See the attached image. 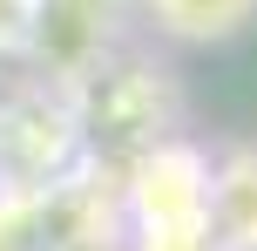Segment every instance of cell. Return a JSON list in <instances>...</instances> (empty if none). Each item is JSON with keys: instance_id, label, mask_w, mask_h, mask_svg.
Segmentation results:
<instances>
[{"instance_id": "6da1fadb", "label": "cell", "mask_w": 257, "mask_h": 251, "mask_svg": "<svg viewBox=\"0 0 257 251\" xmlns=\"http://www.w3.org/2000/svg\"><path fill=\"white\" fill-rule=\"evenodd\" d=\"M68 95V116H75V143L81 156L95 163V170L122 177L136 156H149L156 143H169V136H183V89L176 75H169L163 54L149 48H122L102 54V61L88 68V75L75 81Z\"/></svg>"}, {"instance_id": "7a4b0ae2", "label": "cell", "mask_w": 257, "mask_h": 251, "mask_svg": "<svg viewBox=\"0 0 257 251\" xmlns=\"http://www.w3.org/2000/svg\"><path fill=\"white\" fill-rule=\"evenodd\" d=\"M210 204V156L190 136H169L149 156H136L115 177V211L128 238H169V231H203Z\"/></svg>"}, {"instance_id": "3957f363", "label": "cell", "mask_w": 257, "mask_h": 251, "mask_svg": "<svg viewBox=\"0 0 257 251\" xmlns=\"http://www.w3.org/2000/svg\"><path fill=\"white\" fill-rule=\"evenodd\" d=\"M128 34V0H34L21 61L41 89H75Z\"/></svg>"}, {"instance_id": "277c9868", "label": "cell", "mask_w": 257, "mask_h": 251, "mask_svg": "<svg viewBox=\"0 0 257 251\" xmlns=\"http://www.w3.org/2000/svg\"><path fill=\"white\" fill-rule=\"evenodd\" d=\"M203 238L217 251H257V143H230L210 156Z\"/></svg>"}, {"instance_id": "5b68a950", "label": "cell", "mask_w": 257, "mask_h": 251, "mask_svg": "<svg viewBox=\"0 0 257 251\" xmlns=\"http://www.w3.org/2000/svg\"><path fill=\"white\" fill-rule=\"evenodd\" d=\"M128 7L149 21L156 41H176V48H217L257 21V0H128Z\"/></svg>"}, {"instance_id": "8992f818", "label": "cell", "mask_w": 257, "mask_h": 251, "mask_svg": "<svg viewBox=\"0 0 257 251\" xmlns=\"http://www.w3.org/2000/svg\"><path fill=\"white\" fill-rule=\"evenodd\" d=\"M27 14H34V0H0V61H21Z\"/></svg>"}, {"instance_id": "52a82bcc", "label": "cell", "mask_w": 257, "mask_h": 251, "mask_svg": "<svg viewBox=\"0 0 257 251\" xmlns=\"http://www.w3.org/2000/svg\"><path fill=\"white\" fill-rule=\"evenodd\" d=\"M128 251H217L203 231H169V238H128Z\"/></svg>"}]
</instances>
